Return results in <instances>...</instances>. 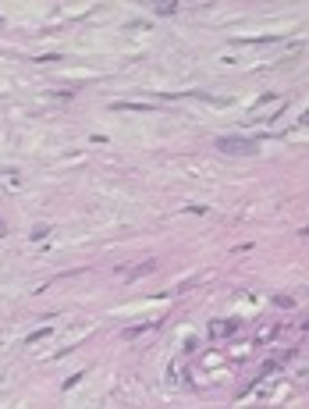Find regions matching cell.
Segmentation results:
<instances>
[{
    "mask_svg": "<svg viewBox=\"0 0 309 409\" xmlns=\"http://www.w3.org/2000/svg\"><path fill=\"white\" fill-rule=\"evenodd\" d=\"M220 153H235V157H249V153H256L259 150V139H249V135H220L217 143H213Z\"/></svg>",
    "mask_w": 309,
    "mask_h": 409,
    "instance_id": "6da1fadb",
    "label": "cell"
},
{
    "mask_svg": "<svg viewBox=\"0 0 309 409\" xmlns=\"http://www.w3.org/2000/svg\"><path fill=\"white\" fill-rule=\"evenodd\" d=\"M206 331H210V338H227L238 331V320H210Z\"/></svg>",
    "mask_w": 309,
    "mask_h": 409,
    "instance_id": "7a4b0ae2",
    "label": "cell"
},
{
    "mask_svg": "<svg viewBox=\"0 0 309 409\" xmlns=\"http://www.w3.org/2000/svg\"><path fill=\"white\" fill-rule=\"evenodd\" d=\"M153 327H160V320H142V324H135V327H125L121 338H139L142 331H153Z\"/></svg>",
    "mask_w": 309,
    "mask_h": 409,
    "instance_id": "3957f363",
    "label": "cell"
},
{
    "mask_svg": "<svg viewBox=\"0 0 309 409\" xmlns=\"http://www.w3.org/2000/svg\"><path fill=\"white\" fill-rule=\"evenodd\" d=\"M153 267H157V260H146V263H139V267H132V270H128L125 278H128V281H135V278H142V274H149Z\"/></svg>",
    "mask_w": 309,
    "mask_h": 409,
    "instance_id": "277c9868",
    "label": "cell"
},
{
    "mask_svg": "<svg viewBox=\"0 0 309 409\" xmlns=\"http://www.w3.org/2000/svg\"><path fill=\"white\" fill-rule=\"evenodd\" d=\"M277 366H281V363H277V359H266V363H263V366H259V377H256V381H263V377H266V374H274V370H277ZM245 391H252V384H249V388H245ZM245 391H242V395H245Z\"/></svg>",
    "mask_w": 309,
    "mask_h": 409,
    "instance_id": "5b68a950",
    "label": "cell"
},
{
    "mask_svg": "<svg viewBox=\"0 0 309 409\" xmlns=\"http://www.w3.org/2000/svg\"><path fill=\"white\" fill-rule=\"evenodd\" d=\"M114 110H153V103H125V100H118Z\"/></svg>",
    "mask_w": 309,
    "mask_h": 409,
    "instance_id": "8992f818",
    "label": "cell"
},
{
    "mask_svg": "<svg viewBox=\"0 0 309 409\" xmlns=\"http://www.w3.org/2000/svg\"><path fill=\"white\" fill-rule=\"evenodd\" d=\"M47 235H50V224H36V228H32V235H29V238H32V242H43V238H47Z\"/></svg>",
    "mask_w": 309,
    "mask_h": 409,
    "instance_id": "52a82bcc",
    "label": "cell"
},
{
    "mask_svg": "<svg viewBox=\"0 0 309 409\" xmlns=\"http://www.w3.org/2000/svg\"><path fill=\"white\" fill-rule=\"evenodd\" d=\"M153 11H157L160 18H167V15H174V11H178V4H174V0H171V4H153Z\"/></svg>",
    "mask_w": 309,
    "mask_h": 409,
    "instance_id": "ba28073f",
    "label": "cell"
},
{
    "mask_svg": "<svg viewBox=\"0 0 309 409\" xmlns=\"http://www.w3.org/2000/svg\"><path fill=\"white\" fill-rule=\"evenodd\" d=\"M277 331H281V327H266V331H263V335H256V345H266V342H270V338H274Z\"/></svg>",
    "mask_w": 309,
    "mask_h": 409,
    "instance_id": "9c48e42d",
    "label": "cell"
},
{
    "mask_svg": "<svg viewBox=\"0 0 309 409\" xmlns=\"http://www.w3.org/2000/svg\"><path fill=\"white\" fill-rule=\"evenodd\" d=\"M47 335H50V327H40V331H32V335H29V345H36V342H43Z\"/></svg>",
    "mask_w": 309,
    "mask_h": 409,
    "instance_id": "30bf717a",
    "label": "cell"
},
{
    "mask_svg": "<svg viewBox=\"0 0 309 409\" xmlns=\"http://www.w3.org/2000/svg\"><path fill=\"white\" fill-rule=\"evenodd\" d=\"M274 306H284L288 310V306H295V299L291 296H274Z\"/></svg>",
    "mask_w": 309,
    "mask_h": 409,
    "instance_id": "8fae6325",
    "label": "cell"
},
{
    "mask_svg": "<svg viewBox=\"0 0 309 409\" xmlns=\"http://www.w3.org/2000/svg\"><path fill=\"white\" fill-rule=\"evenodd\" d=\"M54 61H61V54H43V57H36V64H54Z\"/></svg>",
    "mask_w": 309,
    "mask_h": 409,
    "instance_id": "7c38bea8",
    "label": "cell"
},
{
    "mask_svg": "<svg viewBox=\"0 0 309 409\" xmlns=\"http://www.w3.org/2000/svg\"><path fill=\"white\" fill-rule=\"evenodd\" d=\"M82 377H86V374H71V377H68V381H64V388H75V384H79V381H82Z\"/></svg>",
    "mask_w": 309,
    "mask_h": 409,
    "instance_id": "4fadbf2b",
    "label": "cell"
},
{
    "mask_svg": "<svg viewBox=\"0 0 309 409\" xmlns=\"http://www.w3.org/2000/svg\"><path fill=\"white\" fill-rule=\"evenodd\" d=\"M4 235H8V224H4V221H0V238H4Z\"/></svg>",
    "mask_w": 309,
    "mask_h": 409,
    "instance_id": "5bb4252c",
    "label": "cell"
},
{
    "mask_svg": "<svg viewBox=\"0 0 309 409\" xmlns=\"http://www.w3.org/2000/svg\"><path fill=\"white\" fill-rule=\"evenodd\" d=\"M0 29H4V18H0Z\"/></svg>",
    "mask_w": 309,
    "mask_h": 409,
    "instance_id": "9a60e30c",
    "label": "cell"
}]
</instances>
